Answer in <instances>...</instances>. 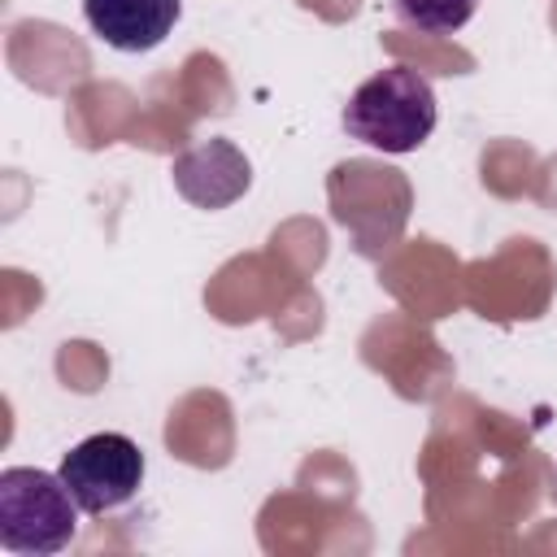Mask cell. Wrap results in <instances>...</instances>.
<instances>
[{"instance_id":"cell-1","label":"cell","mask_w":557,"mask_h":557,"mask_svg":"<svg viewBox=\"0 0 557 557\" xmlns=\"http://www.w3.org/2000/svg\"><path fill=\"white\" fill-rule=\"evenodd\" d=\"M435 117V87L409 65H387L370 74L339 113L348 139H361L379 152H413L431 139Z\"/></svg>"},{"instance_id":"cell-2","label":"cell","mask_w":557,"mask_h":557,"mask_svg":"<svg viewBox=\"0 0 557 557\" xmlns=\"http://www.w3.org/2000/svg\"><path fill=\"white\" fill-rule=\"evenodd\" d=\"M78 500L61 474L35 466H9L0 474V544L17 557H52L70 548L78 531Z\"/></svg>"},{"instance_id":"cell-3","label":"cell","mask_w":557,"mask_h":557,"mask_svg":"<svg viewBox=\"0 0 557 557\" xmlns=\"http://www.w3.org/2000/svg\"><path fill=\"white\" fill-rule=\"evenodd\" d=\"M57 474L70 487V496L78 500V509L100 518V513L122 509L126 500L139 496V487H144V453L122 431H96V435L78 440L61 457Z\"/></svg>"},{"instance_id":"cell-4","label":"cell","mask_w":557,"mask_h":557,"mask_svg":"<svg viewBox=\"0 0 557 557\" xmlns=\"http://www.w3.org/2000/svg\"><path fill=\"white\" fill-rule=\"evenodd\" d=\"M174 187L196 209H226L252 187V165L231 139H200L170 165Z\"/></svg>"},{"instance_id":"cell-5","label":"cell","mask_w":557,"mask_h":557,"mask_svg":"<svg viewBox=\"0 0 557 557\" xmlns=\"http://www.w3.org/2000/svg\"><path fill=\"white\" fill-rule=\"evenodd\" d=\"M183 13V0H83V17L117 52H152L165 44Z\"/></svg>"},{"instance_id":"cell-6","label":"cell","mask_w":557,"mask_h":557,"mask_svg":"<svg viewBox=\"0 0 557 557\" xmlns=\"http://www.w3.org/2000/svg\"><path fill=\"white\" fill-rule=\"evenodd\" d=\"M479 0H392L400 26L418 35H453L474 17Z\"/></svg>"}]
</instances>
